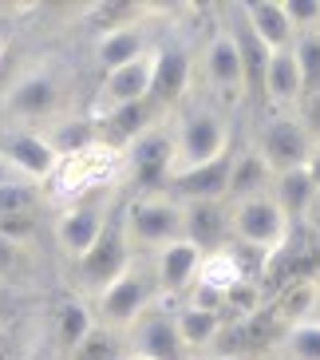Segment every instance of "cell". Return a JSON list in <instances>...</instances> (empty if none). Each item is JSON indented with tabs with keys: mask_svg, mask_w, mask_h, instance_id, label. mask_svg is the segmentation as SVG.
<instances>
[{
	"mask_svg": "<svg viewBox=\"0 0 320 360\" xmlns=\"http://www.w3.org/2000/svg\"><path fill=\"white\" fill-rule=\"evenodd\" d=\"M237 16L246 20V28L257 36V44L265 52H285L297 44V28L288 20L285 0H253V4H241Z\"/></svg>",
	"mask_w": 320,
	"mask_h": 360,
	"instance_id": "obj_15",
	"label": "cell"
},
{
	"mask_svg": "<svg viewBox=\"0 0 320 360\" xmlns=\"http://www.w3.org/2000/svg\"><path fill=\"white\" fill-rule=\"evenodd\" d=\"M229 159H234V150L198 170L174 174L166 182V194H174L182 206H190V202H225V194H229Z\"/></svg>",
	"mask_w": 320,
	"mask_h": 360,
	"instance_id": "obj_16",
	"label": "cell"
},
{
	"mask_svg": "<svg viewBox=\"0 0 320 360\" xmlns=\"http://www.w3.org/2000/svg\"><path fill=\"white\" fill-rule=\"evenodd\" d=\"M277 356L285 360H320V325L316 321H300L288 325L277 345Z\"/></svg>",
	"mask_w": 320,
	"mask_h": 360,
	"instance_id": "obj_28",
	"label": "cell"
},
{
	"mask_svg": "<svg viewBox=\"0 0 320 360\" xmlns=\"http://www.w3.org/2000/svg\"><path fill=\"white\" fill-rule=\"evenodd\" d=\"M0 186H32V191H36L40 182H36L28 170H20L8 155H4V150H0Z\"/></svg>",
	"mask_w": 320,
	"mask_h": 360,
	"instance_id": "obj_35",
	"label": "cell"
},
{
	"mask_svg": "<svg viewBox=\"0 0 320 360\" xmlns=\"http://www.w3.org/2000/svg\"><path fill=\"white\" fill-rule=\"evenodd\" d=\"M20 245H12V242H4L0 238V277H8V274H16L20 269Z\"/></svg>",
	"mask_w": 320,
	"mask_h": 360,
	"instance_id": "obj_36",
	"label": "cell"
},
{
	"mask_svg": "<svg viewBox=\"0 0 320 360\" xmlns=\"http://www.w3.org/2000/svg\"><path fill=\"white\" fill-rule=\"evenodd\" d=\"M312 281L320 285V254H316V265H312Z\"/></svg>",
	"mask_w": 320,
	"mask_h": 360,
	"instance_id": "obj_41",
	"label": "cell"
},
{
	"mask_svg": "<svg viewBox=\"0 0 320 360\" xmlns=\"http://www.w3.org/2000/svg\"><path fill=\"white\" fill-rule=\"evenodd\" d=\"M285 12L293 20V28H297V36L320 28V0H285Z\"/></svg>",
	"mask_w": 320,
	"mask_h": 360,
	"instance_id": "obj_32",
	"label": "cell"
},
{
	"mask_svg": "<svg viewBox=\"0 0 320 360\" xmlns=\"http://www.w3.org/2000/svg\"><path fill=\"white\" fill-rule=\"evenodd\" d=\"M297 119H300V127L309 131L312 139V147L320 143V91H309V96L297 103Z\"/></svg>",
	"mask_w": 320,
	"mask_h": 360,
	"instance_id": "obj_34",
	"label": "cell"
},
{
	"mask_svg": "<svg viewBox=\"0 0 320 360\" xmlns=\"http://www.w3.org/2000/svg\"><path fill=\"white\" fill-rule=\"evenodd\" d=\"M36 210V191L32 186H0V218Z\"/></svg>",
	"mask_w": 320,
	"mask_h": 360,
	"instance_id": "obj_33",
	"label": "cell"
},
{
	"mask_svg": "<svg viewBox=\"0 0 320 360\" xmlns=\"http://www.w3.org/2000/svg\"><path fill=\"white\" fill-rule=\"evenodd\" d=\"M127 155V182L139 186V194L166 191L174 167V115H162L159 123H150L135 143L123 147Z\"/></svg>",
	"mask_w": 320,
	"mask_h": 360,
	"instance_id": "obj_7",
	"label": "cell"
},
{
	"mask_svg": "<svg viewBox=\"0 0 320 360\" xmlns=\"http://www.w3.org/2000/svg\"><path fill=\"white\" fill-rule=\"evenodd\" d=\"M0 150H4L20 170H28L40 186L48 182V174H52V167H55V147L48 143L44 131H16V135H8V143Z\"/></svg>",
	"mask_w": 320,
	"mask_h": 360,
	"instance_id": "obj_24",
	"label": "cell"
},
{
	"mask_svg": "<svg viewBox=\"0 0 320 360\" xmlns=\"http://www.w3.org/2000/svg\"><path fill=\"white\" fill-rule=\"evenodd\" d=\"M60 103H64V79L52 64H36L28 72H20L12 79L4 107H8L12 119H24V123H40V119H55L60 115Z\"/></svg>",
	"mask_w": 320,
	"mask_h": 360,
	"instance_id": "obj_12",
	"label": "cell"
},
{
	"mask_svg": "<svg viewBox=\"0 0 320 360\" xmlns=\"http://www.w3.org/2000/svg\"><path fill=\"white\" fill-rule=\"evenodd\" d=\"M36 230H40V222H36V210L28 214H12V218H0V238L12 245H20V250H28L36 238Z\"/></svg>",
	"mask_w": 320,
	"mask_h": 360,
	"instance_id": "obj_31",
	"label": "cell"
},
{
	"mask_svg": "<svg viewBox=\"0 0 320 360\" xmlns=\"http://www.w3.org/2000/svg\"><path fill=\"white\" fill-rule=\"evenodd\" d=\"M162 297H159V281H154V269H150V257H135L127 274L119 277L111 289L91 301L95 305V321L111 333H123L127 337L131 328L139 325V317L147 309H154Z\"/></svg>",
	"mask_w": 320,
	"mask_h": 360,
	"instance_id": "obj_5",
	"label": "cell"
},
{
	"mask_svg": "<svg viewBox=\"0 0 320 360\" xmlns=\"http://www.w3.org/2000/svg\"><path fill=\"white\" fill-rule=\"evenodd\" d=\"M253 147L273 167V174H285V170H300L309 162L312 139H309V131L300 127L297 111H269L253 135Z\"/></svg>",
	"mask_w": 320,
	"mask_h": 360,
	"instance_id": "obj_11",
	"label": "cell"
},
{
	"mask_svg": "<svg viewBox=\"0 0 320 360\" xmlns=\"http://www.w3.org/2000/svg\"><path fill=\"white\" fill-rule=\"evenodd\" d=\"M190 360H253V356H225V352H202V356H190Z\"/></svg>",
	"mask_w": 320,
	"mask_h": 360,
	"instance_id": "obj_39",
	"label": "cell"
},
{
	"mask_svg": "<svg viewBox=\"0 0 320 360\" xmlns=\"http://www.w3.org/2000/svg\"><path fill=\"white\" fill-rule=\"evenodd\" d=\"M202 250L194 242H171L150 254V269H154V281H159V297L162 301H186V293L198 281V269H202Z\"/></svg>",
	"mask_w": 320,
	"mask_h": 360,
	"instance_id": "obj_13",
	"label": "cell"
},
{
	"mask_svg": "<svg viewBox=\"0 0 320 360\" xmlns=\"http://www.w3.org/2000/svg\"><path fill=\"white\" fill-rule=\"evenodd\" d=\"M198 72H202V84L210 87L213 99H225V103H237V99L249 96L246 84V60H241V48H237V36L229 28H213L210 40H206L202 56H198Z\"/></svg>",
	"mask_w": 320,
	"mask_h": 360,
	"instance_id": "obj_10",
	"label": "cell"
},
{
	"mask_svg": "<svg viewBox=\"0 0 320 360\" xmlns=\"http://www.w3.org/2000/svg\"><path fill=\"white\" fill-rule=\"evenodd\" d=\"M150 48H154V44H150L147 28H142L139 20L111 24V28H103V32L95 36V44H91V52H95V60H99L103 72H115V68L139 60V56H147Z\"/></svg>",
	"mask_w": 320,
	"mask_h": 360,
	"instance_id": "obj_17",
	"label": "cell"
},
{
	"mask_svg": "<svg viewBox=\"0 0 320 360\" xmlns=\"http://www.w3.org/2000/svg\"><path fill=\"white\" fill-rule=\"evenodd\" d=\"M0 60H4V44H0Z\"/></svg>",
	"mask_w": 320,
	"mask_h": 360,
	"instance_id": "obj_43",
	"label": "cell"
},
{
	"mask_svg": "<svg viewBox=\"0 0 320 360\" xmlns=\"http://www.w3.org/2000/svg\"><path fill=\"white\" fill-rule=\"evenodd\" d=\"M293 56H297L305 96H309V91H320V36H316V32L297 36V44H293Z\"/></svg>",
	"mask_w": 320,
	"mask_h": 360,
	"instance_id": "obj_30",
	"label": "cell"
},
{
	"mask_svg": "<svg viewBox=\"0 0 320 360\" xmlns=\"http://www.w3.org/2000/svg\"><path fill=\"white\" fill-rule=\"evenodd\" d=\"M67 360H127V349H123V333H111V328L95 325L84 337V345L72 352Z\"/></svg>",
	"mask_w": 320,
	"mask_h": 360,
	"instance_id": "obj_29",
	"label": "cell"
},
{
	"mask_svg": "<svg viewBox=\"0 0 320 360\" xmlns=\"http://www.w3.org/2000/svg\"><path fill=\"white\" fill-rule=\"evenodd\" d=\"M190 75H194V60L182 48H159V72H154V103L162 111H171L182 96H186V87H190Z\"/></svg>",
	"mask_w": 320,
	"mask_h": 360,
	"instance_id": "obj_25",
	"label": "cell"
},
{
	"mask_svg": "<svg viewBox=\"0 0 320 360\" xmlns=\"http://www.w3.org/2000/svg\"><path fill=\"white\" fill-rule=\"evenodd\" d=\"M261 99L269 103V111H297V103L305 99V84H300V68H297L293 48H285V52H269Z\"/></svg>",
	"mask_w": 320,
	"mask_h": 360,
	"instance_id": "obj_18",
	"label": "cell"
},
{
	"mask_svg": "<svg viewBox=\"0 0 320 360\" xmlns=\"http://www.w3.org/2000/svg\"><path fill=\"white\" fill-rule=\"evenodd\" d=\"M119 222L127 230V242L135 245V254L150 257L154 250L186 238V206L166 191L135 194V198L119 210Z\"/></svg>",
	"mask_w": 320,
	"mask_h": 360,
	"instance_id": "obj_3",
	"label": "cell"
},
{
	"mask_svg": "<svg viewBox=\"0 0 320 360\" xmlns=\"http://www.w3.org/2000/svg\"><path fill=\"white\" fill-rule=\"evenodd\" d=\"M316 293L320 285L312 281V277H297V281H288L285 289L277 293V301H273V317L281 321V325H300V321L312 317V305H316Z\"/></svg>",
	"mask_w": 320,
	"mask_h": 360,
	"instance_id": "obj_27",
	"label": "cell"
},
{
	"mask_svg": "<svg viewBox=\"0 0 320 360\" xmlns=\"http://www.w3.org/2000/svg\"><path fill=\"white\" fill-rule=\"evenodd\" d=\"M127 360H154V356H142V352H127Z\"/></svg>",
	"mask_w": 320,
	"mask_h": 360,
	"instance_id": "obj_42",
	"label": "cell"
},
{
	"mask_svg": "<svg viewBox=\"0 0 320 360\" xmlns=\"http://www.w3.org/2000/svg\"><path fill=\"white\" fill-rule=\"evenodd\" d=\"M305 170H309V179H312V186L320 191V143L312 147V155H309V162H305Z\"/></svg>",
	"mask_w": 320,
	"mask_h": 360,
	"instance_id": "obj_37",
	"label": "cell"
},
{
	"mask_svg": "<svg viewBox=\"0 0 320 360\" xmlns=\"http://www.w3.org/2000/svg\"><path fill=\"white\" fill-rule=\"evenodd\" d=\"M273 360H285V356H273Z\"/></svg>",
	"mask_w": 320,
	"mask_h": 360,
	"instance_id": "obj_44",
	"label": "cell"
},
{
	"mask_svg": "<svg viewBox=\"0 0 320 360\" xmlns=\"http://www.w3.org/2000/svg\"><path fill=\"white\" fill-rule=\"evenodd\" d=\"M316 36H320V28H316Z\"/></svg>",
	"mask_w": 320,
	"mask_h": 360,
	"instance_id": "obj_45",
	"label": "cell"
},
{
	"mask_svg": "<svg viewBox=\"0 0 320 360\" xmlns=\"http://www.w3.org/2000/svg\"><path fill=\"white\" fill-rule=\"evenodd\" d=\"M119 194L107 191L95 194V198H84L75 206H64L55 214V226H52V238H55V250L67 257V262H84L91 250L99 245V238L107 233V226L119 218Z\"/></svg>",
	"mask_w": 320,
	"mask_h": 360,
	"instance_id": "obj_6",
	"label": "cell"
},
{
	"mask_svg": "<svg viewBox=\"0 0 320 360\" xmlns=\"http://www.w3.org/2000/svg\"><path fill=\"white\" fill-rule=\"evenodd\" d=\"M135 257H139V254H135V245L127 242L123 222L115 218V222L107 226V233L99 238L95 250H91L84 262H75V289H79V297L95 301L103 289H111L119 277L135 265Z\"/></svg>",
	"mask_w": 320,
	"mask_h": 360,
	"instance_id": "obj_9",
	"label": "cell"
},
{
	"mask_svg": "<svg viewBox=\"0 0 320 360\" xmlns=\"http://www.w3.org/2000/svg\"><path fill=\"white\" fill-rule=\"evenodd\" d=\"M234 150V123L222 111V103H190L174 115V174L198 170L206 162L222 159Z\"/></svg>",
	"mask_w": 320,
	"mask_h": 360,
	"instance_id": "obj_2",
	"label": "cell"
},
{
	"mask_svg": "<svg viewBox=\"0 0 320 360\" xmlns=\"http://www.w3.org/2000/svg\"><path fill=\"white\" fill-rule=\"evenodd\" d=\"M305 226H309L312 233H320V191H316V198H312L309 214H305Z\"/></svg>",
	"mask_w": 320,
	"mask_h": 360,
	"instance_id": "obj_38",
	"label": "cell"
},
{
	"mask_svg": "<svg viewBox=\"0 0 320 360\" xmlns=\"http://www.w3.org/2000/svg\"><path fill=\"white\" fill-rule=\"evenodd\" d=\"M273 198L281 202V210L288 214V222L293 226H305V214H309L312 198H316V186H312L309 170H285V174H277V182H273Z\"/></svg>",
	"mask_w": 320,
	"mask_h": 360,
	"instance_id": "obj_26",
	"label": "cell"
},
{
	"mask_svg": "<svg viewBox=\"0 0 320 360\" xmlns=\"http://www.w3.org/2000/svg\"><path fill=\"white\" fill-rule=\"evenodd\" d=\"M222 325H225V317H218V313H206V309L186 305V301L174 305V328H178V340H182V349H186V356L210 352L218 333H222Z\"/></svg>",
	"mask_w": 320,
	"mask_h": 360,
	"instance_id": "obj_23",
	"label": "cell"
},
{
	"mask_svg": "<svg viewBox=\"0 0 320 360\" xmlns=\"http://www.w3.org/2000/svg\"><path fill=\"white\" fill-rule=\"evenodd\" d=\"M229 233H234V245L261 254L269 265L277 254L288 250L293 222H288V214L281 210V202L273 194H257V198L229 202Z\"/></svg>",
	"mask_w": 320,
	"mask_h": 360,
	"instance_id": "obj_4",
	"label": "cell"
},
{
	"mask_svg": "<svg viewBox=\"0 0 320 360\" xmlns=\"http://www.w3.org/2000/svg\"><path fill=\"white\" fill-rule=\"evenodd\" d=\"M186 242H194L202 254L234 245V233H229V202H190L186 206Z\"/></svg>",
	"mask_w": 320,
	"mask_h": 360,
	"instance_id": "obj_19",
	"label": "cell"
},
{
	"mask_svg": "<svg viewBox=\"0 0 320 360\" xmlns=\"http://www.w3.org/2000/svg\"><path fill=\"white\" fill-rule=\"evenodd\" d=\"M273 182H277V174H273V167L257 155L253 143H249V147H237L234 159H229V194H225V202L273 194Z\"/></svg>",
	"mask_w": 320,
	"mask_h": 360,
	"instance_id": "obj_20",
	"label": "cell"
},
{
	"mask_svg": "<svg viewBox=\"0 0 320 360\" xmlns=\"http://www.w3.org/2000/svg\"><path fill=\"white\" fill-rule=\"evenodd\" d=\"M127 337H131V352H142V356L154 360H190L178 340V328H174L171 301H159L154 309H147Z\"/></svg>",
	"mask_w": 320,
	"mask_h": 360,
	"instance_id": "obj_14",
	"label": "cell"
},
{
	"mask_svg": "<svg viewBox=\"0 0 320 360\" xmlns=\"http://www.w3.org/2000/svg\"><path fill=\"white\" fill-rule=\"evenodd\" d=\"M246 281H257L246 265V250L241 245H225V250H213V254L202 257V269H198V281L194 285L229 297L237 285H246Z\"/></svg>",
	"mask_w": 320,
	"mask_h": 360,
	"instance_id": "obj_21",
	"label": "cell"
},
{
	"mask_svg": "<svg viewBox=\"0 0 320 360\" xmlns=\"http://www.w3.org/2000/svg\"><path fill=\"white\" fill-rule=\"evenodd\" d=\"M95 325H99V321H95V305H91L87 297L67 293V297L55 301V309H52V337H55V345H60L67 356L84 345V337Z\"/></svg>",
	"mask_w": 320,
	"mask_h": 360,
	"instance_id": "obj_22",
	"label": "cell"
},
{
	"mask_svg": "<svg viewBox=\"0 0 320 360\" xmlns=\"http://www.w3.org/2000/svg\"><path fill=\"white\" fill-rule=\"evenodd\" d=\"M123 179H127V155H123V147L103 143V139H91L84 147L55 155V167L44 186H48V198L64 210V206H75V202H84V198L115 191Z\"/></svg>",
	"mask_w": 320,
	"mask_h": 360,
	"instance_id": "obj_1",
	"label": "cell"
},
{
	"mask_svg": "<svg viewBox=\"0 0 320 360\" xmlns=\"http://www.w3.org/2000/svg\"><path fill=\"white\" fill-rule=\"evenodd\" d=\"M309 321H316V325H320V293H316V305H312V317Z\"/></svg>",
	"mask_w": 320,
	"mask_h": 360,
	"instance_id": "obj_40",
	"label": "cell"
},
{
	"mask_svg": "<svg viewBox=\"0 0 320 360\" xmlns=\"http://www.w3.org/2000/svg\"><path fill=\"white\" fill-rule=\"evenodd\" d=\"M154 72H159V44H154L147 56H139V60H131V64L115 68V72H103L87 119L99 123V119L115 115V111H123V107L147 103V99L154 96Z\"/></svg>",
	"mask_w": 320,
	"mask_h": 360,
	"instance_id": "obj_8",
	"label": "cell"
}]
</instances>
